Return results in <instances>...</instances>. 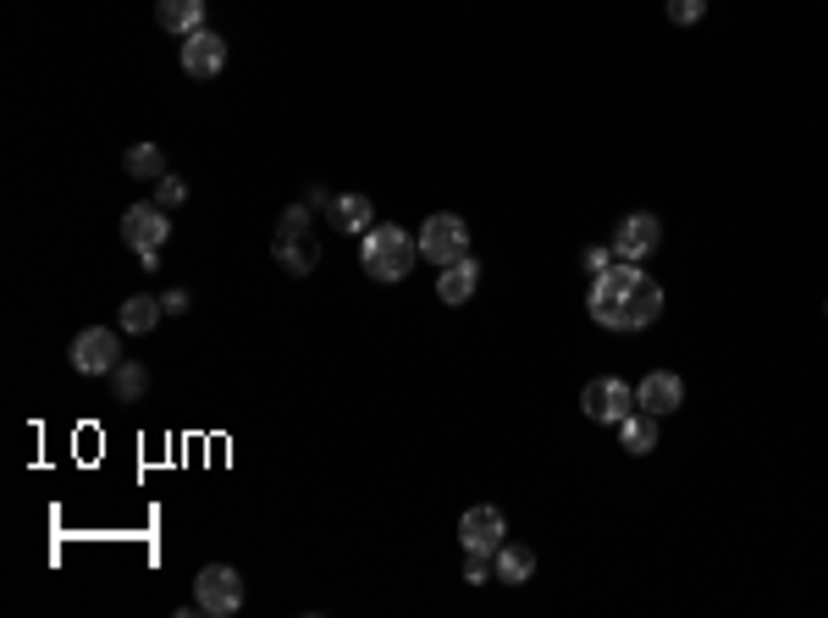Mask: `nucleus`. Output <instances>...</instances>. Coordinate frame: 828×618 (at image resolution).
<instances>
[{"label": "nucleus", "mask_w": 828, "mask_h": 618, "mask_svg": "<svg viewBox=\"0 0 828 618\" xmlns=\"http://www.w3.org/2000/svg\"><path fill=\"white\" fill-rule=\"evenodd\" d=\"M580 409H586L591 420H602V426H619V420L636 415V387L619 381V376H597V381H586Z\"/></svg>", "instance_id": "8"}, {"label": "nucleus", "mask_w": 828, "mask_h": 618, "mask_svg": "<svg viewBox=\"0 0 828 618\" xmlns=\"http://www.w3.org/2000/svg\"><path fill=\"white\" fill-rule=\"evenodd\" d=\"M331 221H337V232H370L376 227V205L365 199V193H337L331 199Z\"/></svg>", "instance_id": "15"}, {"label": "nucleus", "mask_w": 828, "mask_h": 618, "mask_svg": "<svg viewBox=\"0 0 828 618\" xmlns=\"http://www.w3.org/2000/svg\"><path fill=\"white\" fill-rule=\"evenodd\" d=\"M193 602H199L210 618L238 614V608H243V580H238V569H227V564H204V569L193 575Z\"/></svg>", "instance_id": "5"}, {"label": "nucleus", "mask_w": 828, "mask_h": 618, "mask_svg": "<svg viewBox=\"0 0 828 618\" xmlns=\"http://www.w3.org/2000/svg\"><path fill=\"white\" fill-rule=\"evenodd\" d=\"M166 315L161 299H150V293H133V299H122V331H133V337H144V331H156V320Z\"/></svg>", "instance_id": "19"}, {"label": "nucleus", "mask_w": 828, "mask_h": 618, "mask_svg": "<svg viewBox=\"0 0 828 618\" xmlns=\"http://www.w3.org/2000/svg\"><path fill=\"white\" fill-rule=\"evenodd\" d=\"M476 288H481V266H476L470 255L453 260V266H442V277H437V299H442V305H470Z\"/></svg>", "instance_id": "13"}, {"label": "nucleus", "mask_w": 828, "mask_h": 618, "mask_svg": "<svg viewBox=\"0 0 828 618\" xmlns=\"http://www.w3.org/2000/svg\"><path fill=\"white\" fill-rule=\"evenodd\" d=\"M420 255H426L431 266L465 260V255H470V227H465V216H453V210L431 216V221L420 227Z\"/></svg>", "instance_id": "6"}, {"label": "nucleus", "mask_w": 828, "mask_h": 618, "mask_svg": "<svg viewBox=\"0 0 828 618\" xmlns=\"http://www.w3.org/2000/svg\"><path fill=\"white\" fill-rule=\"evenodd\" d=\"M662 315V288L652 277H641L636 288H630V299H625V331H641V326H652Z\"/></svg>", "instance_id": "14"}, {"label": "nucleus", "mask_w": 828, "mask_h": 618, "mask_svg": "<svg viewBox=\"0 0 828 618\" xmlns=\"http://www.w3.org/2000/svg\"><path fill=\"white\" fill-rule=\"evenodd\" d=\"M613 260H619V255H613V249H591V255H586V266H591V271H597V277H602V271H608V266H613Z\"/></svg>", "instance_id": "25"}, {"label": "nucleus", "mask_w": 828, "mask_h": 618, "mask_svg": "<svg viewBox=\"0 0 828 618\" xmlns=\"http://www.w3.org/2000/svg\"><path fill=\"white\" fill-rule=\"evenodd\" d=\"M492 558H497V580H508V586H525L536 575V552L525 541H502Z\"/></svg>", "instance_id": "17"}, {"label": "nucleus", "mask_w": 828, "mask_h": 618, "mask_svg": "<svg viewBox=\"0 0 828 618\" xmlns=\"http://www.w3.org/2000/svg\"><path fill=\"white\" fill-rule=\"evenodd\" d=\"M161 305H166V315H188V293L171 288V293H161Z\"/></svg>", "instance_id": "26"}, {"label": "nucleus", "mask_w": 828, "mask_h": 618, "mask_svg": "<svg viewBox=\"0 0 828 618\" xmlns=\"http://www.w3.org/2000/svg\"><path fill=\"white\" fill-rule=\"evenodd\" d=\"M111 381H117V398H122V403H139V398L150 392V370H144L139 359H122V365L111 370Z\"/></svg>", "instance_id": "20"}, {"label": "nucleus", "mask_w": 828, "mask_h": 618, "mask_svg": "<svg viewBox=\"0 0 828 618\" xmlns=\"http://www.w3.org/2000/svg\"><path fill=\"white\" fill-rule=\"evenodd\" d=\"M420 260V238L403 232L398 221H376L365 238H359V266L376 277V282H403Z\"/></svg>", "instance_id": "1"}, {"label": "nucleus", "mask_w": 828, "mask_h": 618, "mask_svg": "<svg viewBox=\"0 0 828 618\" xmlns=\"http://www.w3.org/2000/svg\"><path fill=\"white\" fill-rule=\"evenodd\" d=\"M166 238H171V221H166V210L156 205V199H144V205H128V210H122V243L139 255V266H144V271H156V266H161Z\"/></svg>", "instance_id": "3"}, {"label": "nucleus", "mask_w": 828, "mask_h": 618, "mask_svg": "<svg viewBox=\"0 0 828 618\" xmlns=\"http://www.w3.org/2000/svg\"><path fill=\"white\" fill-rule=\"evenodd\" d=\"M658 243H662V227H658V216H647V210L625 216L619 232H613V255H619V260H647Z\"/></svg>", "instance_id": "10"}, {"label": "nucleus", "mask_w": 828, "mask_h": 618, "mask_svg": "<svg viewBox=\"0 0 828 618\" xmlns=\"http://www.w3.org/2000/svg\"><path fill=\"white\" fill-rule=\"evenodd\" d=\"M647 271L636 266V260H625V266H608L602 277H597V288H591V320L597 326H613V331H625V299H630V288L641 282Z\"/></svg>", "instance_id": "4"}, {"label": "nucleus", "mask_w": 828, "mask_h": 618, "mask_svg": "<svg viewBox=\"0 0 828 618\" xmlns=\"http://www.w3.org/2000/svg\"><path fill=\"white\" fill-rule=\"evenodd\" d=\"M685 403V381L674 376V370H652L641 387H636V409H647V415H674Z\"/></svg>", "instance_id": "12"}, {"label": "nucleus", "mask_w": 828, "mask_h": 618, "mask_svg": "<svg viewBox=\"0 0 828 618\" xmlns=\"http://www.w3.org/2000/svg\"><path fill=\"white\" fill-rule=\"evenodd\" d=\"M459 541H465V552H487V558H492L497 547L508 541V525H502V514H497L492 502H476V508L459 519Z\"/></svg>", "instance_id": "9"}, {"label": "nucleus", "mask_w": 828, "mask_h": 618, "mask_svg": "<svg viewBox=\"0 0 828 618\" xmlns=\"http://www.w3.org/2000/svg\"><path fill=\"white\" fill-rule=\"evenodd\" d=\"M128 177L161 182V177H166V154L156 150V144H133V150H128Z\"/></svg>", "instance_id": "21"}, {"label": "nucleus", "mask_w": 828, "mask_h": 618, "mask_svg": "<svg viewBox=\"0 0 828 618\" xmlns=\"http://www.w3.org/2000/svg\"><path fill=\"white\" fill-rule=\"evenodd\" d=\"M271 255L282 260V271L293 277H310L321 266V243H316V227H310V205H288L282 221H277V238H271Z\"/></svg>", "instance_id": "2"}, {"label": "nucleus", "mask_w": 828, "mask_h": 618, "mask_svg": "<svg viewBox=\"0 0 828 618\" xmlns=\"http://www.w3.org/2000/svg\"><path fill=\"white\" fill-rule=\"evenodd\" d=\"M221 67H227V39H221V33L199 28V33L182 39V72H188V78H216Z\"/></svg>", "instance_id": "11"}, {"label": "nucleus", "mask_w": 828, "mask_h": 618, "mask_svg": "<svg viewBox=\"0 0 828 618\" xmlns=\"http://www.w3.org/2000/svg\"><path fill=\"white\" fill-rule=\"evenodd\" d=\"M310 210H331V193H327V188H310Z\"/></svg>", "instance_id": "27"}, {"label": "nucleus", "mask_w": 828, "mask_h": 618, "mask_svg": "<svg viewBox=\"0 0 828 618\" xmlns=\"http://www.w3.org/2000/svg\"><path fill=\"white\" fill-rule=\"evenodd\" d=\"M701 17H707V0H668V22L690 28V22H701Z\"/></svg>", "instance_id": "23"}, {"label": "nucleus", "mask_w": 828, "mask_h": 618, "mask_svg": "<svg viewBox=\"0 0 828 618\" xmlns=\"http://www.w3.org/2000/svg\"><path fill=\"white\" fill-rule=\"evenodd\" d=\"M182 199H188V182H182V177H171V171H166L161 182H156V205H161V210H177V205H182Z\"/></svg>", "instance_id": "22"}, {"label": "nucleus", "mask_w": 828, "mask_h": 618, "mask_svg": "<svg viewBox=\"0 0 828 618\" xmlns=\"http://www.w3.org/2000/svg\"><path fill=\"white\" fill-rule=\"evenodd\" d=\"M619 442H625V453H652L658 448V415H647V409H636L630 420H619Z\"/></svg>", "instance_id": "18"}, {"label": "nucleus", "mask_w": 828, "mask_h": 618, "mask_svg": "<svg viewBox=\"0 0 828 618\" xmlns=\"http://www.w3.org/2000/svg\"><path fill=\"white\" fill-rule=\"evenodd\" d=\"M156 22L166 33H199L204 28V0H156Z\"/></svg>", "instance_id": "16"}, {"label": "nucleus", "mask_w": 828, "mask_h": 618, "mask_svg": "<svg viewBox=\"0 0 828 618\" xmlns=\"http://www.w3.org/2000/svg\"><path fill=\"white\" fill-rule=\"evenodd\" d=\"M122 365V337L111 326H83L72 337V370L78 376H111Z\"/></svg>", "instance_id": "7"}, {"label": "nucleus", "mask_w": 828, "mask_h": 618, "mask_svg": "<svg viewBox=\"0 0 828 618\" xmlns=\"http://www.w3.org/2000/svg\"><path fill=\"white\" fill-rule=\"evenodd\" d=\"M465 580H470V586H487V580H492V564H487V552H470V558H465Z\"/></svg>", "instance_id": "24"}]
</instances>
